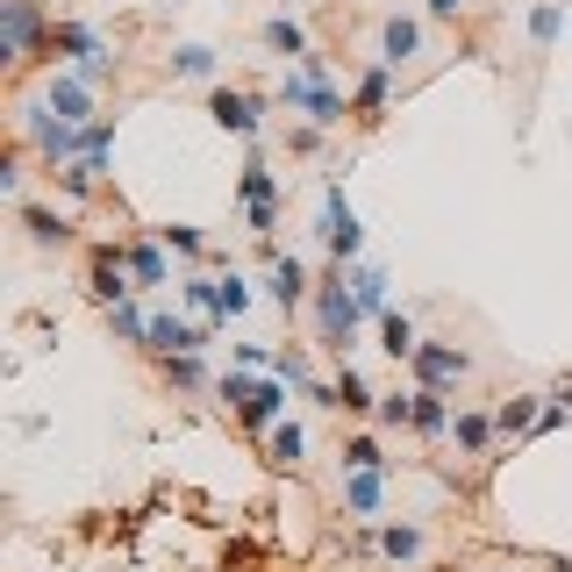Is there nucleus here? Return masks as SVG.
I'll return each instance as SVG.
<instances>
[{
    "mask_svg": "<svg viewBox=\"0 0 572 572\" xmlns=\"http://www.w3.org/2000/svg\"><path fill=\"white\" fill-rule=\"evenodd\" d=\"M279 100L308 115V129H337V123H343V86H329V65H322L315 51L279 80Z\"/></svg>",
    "mask_w": 572,
    "mask_h": 572,
    "instance_id": "f257e3e1",
    "label": "nucleus"
},
{
    "mask_svg": "<svg viewBox=\"0 0 572 572\" xmlns=\"http://www.w3.org/2000/svg\"><path fill=\"white\" fill-rule=\"evenodd\" d=\"M222 401L236 409V423L244 430H279L286 423V380L279 372H222Z\"/></svg>",
    "mask_w": 572,
    "mask_h": 572,
    "instance_id": "f03ea898",
    "label": "nucleus"
},
{
    "mask_svg": "<svg viewBox=\"0 0 572 572\" xmlns=\"http://www.w3.org/2000/svg\"><path fill=\"white\" fill-rule=\"evenodd\" d=\"M315 315H322V343H329V351H351V343H358V315H366V308H358V294H351V286H343V279H329V286H315Z\"/></svg>",
    "mask_w": 572,
    "mask_h": 572,
    "instance_id": "7ed1b4c3",
    "label": "nucleus"
},
{
    "mask_svg": "<svg viewBox=\"0 0 572 572\" xmlns=\"http://www.w3.org/2000/svg\"><path fill=\"white\" fill-rule=\"evenodd\" d=\"M322 244L337 251V258H358V251H366V222L351 215L343 187H329V193H322Z\"/></svg>",
    "mask_w": 572,
    "mask_h": 572,
    "instance_id": "20e7f679",
    "label": "nucleus"
},
{
    "mask_svg": "<svg viewBox=\"0 0 572 572\" xmlns=\"http://www.w3.org/2000/svg\"><path fill=\"white\" fill-rule=\"evenodd\" d=\"M36 36H43L36 0H0V57H29Z\"/></svg>",
    "mask_w": 572,
    "mask_h": 572,
    "instance_id": "39448f33",
    "label": "nucleus"
},
{
    "mask_svg": "<svg viewBox=\"0 0 572 572\" xmlns=\"http://www.w3.org/2000/svg\"><path fill=\"white\" fill-rule=\"evenodd\" d=\"M244 215H251V236H265L279 222V179H273V165H244Z\"/></svg>",
    "mask_w": 572,
    "mask_h": 572,
    "instance_id": "423d86ee",
    "label": "nucleus"
},
{
    "mask_svg": "<svg viewBox=\"0 0 572 572\" xmlns=\"http://www.w3.org/2000/svg\"><path fill=\"white\" fill-rule=\"evenodd\" d=\"M409 366H415V380H423L430 394H444V386H458V380H465V366H473V358H465L458 343H423V351H415Z\"/></svg>",
    "mask_w": 572,
    "mask_h": 572,
    "instance_id": "0eeeda50",
    "label": "nucleus"
},
{
    "mask_svg": "<svg viewBox=\"0 0 572 572\" xmlns=\"http://www.w3.org/2000/svg\"><path fill=\"white\" fill-rule=\"evenodd\" d=\"M208 123L215 129H230V137H258V100L251 94H236V86H215V94H208Z\"/></svg>",
    "mask_w": 572,
    "mask_h": 572,
    "instance_id": "6e6552de",
    "label": "nucleus"
},
{
    "mask_svg": "<svg viewBox=\"0 0 572 572\" xmlns=\"http://www.w3.org/2000/svg\"><path fill=\"white\" fill-rule=\"evenodd\" d=\"M86 294H94L100 308H123V300L137 294V279H129V258H123V251H100V258H94V273H86Z\"/></svg>",
    "mask_w": 572,
    "mask_h": 572,
    "instance_id": "1a4fd4ad",
    "label": "nucleus"
},
{
    "mask_svg": "<svg viewBox=\"0 0 572 572\" xmlns=\"http://www.w3.org/2000/svg\"><path fill=\"white\" fill-rule=\"evenodd\" d=\"M201 343H208V329L179 322V315H150V343H144V351H158V358H187V351H201Z\"/></svg>",
    "mask_w": 572,
    "mask_h": 572,
    "instance_id": "9d476101",
    "label": "nucleus"
},
{
    "mask_svg": "<svg viewBox=\"0 0 572 572\" xmlns=\"http://www.w3.org/2000/svg\"><path fill=\"white\" fill-rule=\"evenodd\" d=\"M51 115H57V123H72V129H94V100H86L80 72H57V80H51Z\"/></svg>",
    "mask_w": 572,
    "mask_h": 572,
    "instance_id": "9b49d317",
    "label": "nucleus"
},
{
    "mask_svg": "<svg viewBox=\"0 0 572 572\" xmlns=\"http://www.w3.org/2000/svg\"><path fill=\"white\" fill-rule=\"evenodd\" d=\"M386 94H394V65H372L366 80H358V94H351V115H358V123H380Z\"/></svg>",
    "mask_w": 572,
    "mask_h": 572,
    "instance_id": "f8f14e48",
    "label": "nucleus"
},
{
    "mask_svg": "<svg viewBox=\"0 0 572 572\" xmlns=\"http://www.w3.org/2000/svg\"><path fill=\"white\" fill-rule=\"evenodd\" d=\"M415 51H423V29H415L409 14H394V22L380 29V65H394V72H401V65H409Z\"/></svg>",
    "mask_w": 572,
    "mask_h": 572,
    "instance_id": "ddd939ff",
    "label": "nucleus"
},
{
    "mask_svg": "<svg viewBox=\"0 0 572 572\" xmlns=\"http://www.w3.org/2000/svg\"><path fill=\"white\" fill-rule=\"evenodd\" d=\"M380 501H386V473H351V479H343V508H351L358 522L380 516Z\"/></svg>",
    "mask_w": 572,
    "mask_h": 572,
    "instance_id": "4468645a",
    "label": "nucleus"
},
{
    "mask_svg": "<svg viewBox=\"0 0 572 572\" xmlns=\"http://www.w3.org/2000/svg\"><path fill=\"white\" fill-rule=\"evenodd\" d=\"M537 423H544V409H537V394H508L501 409H494V430H501V436H530Z\"/></svg>",
    "mask_w": 572,
    "mask_h": 572,
    "instance_id": "2eb2a0df",
    "label": "nucleus"
},
{
    "mask_svg": "<svg viewBox=\"0 0 572 572\" xmlns=\"http://www.w3.org/2000/svg\"><path fill=\"white\" fill-rule=\"evenodd\" d=\"M273 300L279 308H300V300H308V265L300 258H273Z\"/></svg>",
    "mask_w": 572,
    "mask_h": 572,
    "instance_id": "dca6fc26",
    "label": "nucleus"
},
{
    "mask_svg": "<svg viewBox=\"0 0 572 572\" xmlns=\"http://www.w3.org/2000/svg\"><path fill=\"white\" fill-rule=\"evenodd\" d=\"M380 351H386V358H415V351H423V337H415L409 315H394V308L380 315Z\"/></svg>",
    "mask_w": 572,
    "mask_h": 572,
    "instance_id": "f3484780",
    "label": "nucleus"
},
{
    "mask_svg": "<svg viewBox=\"0 0 572 572\" xmlns=\"http://www.w3.org/2000/svg\"><path fill=\"white\" fill-rule=\"evenodd\" d=\"M451 423H458V415L444 409V394L415 386V423H409V430H423V436H451Z\"/></svg>",
    "mask_w": 572,
    "mask_h": 572,
    "instance_id": "a211bd4d",
    "label": "nucleus"
},
{
    "mask_svg": "<svg viewBox=\"0 0 572 572\" xmlns=\"http://www.w3.org/2000/svg\"><path fill=\"white\" fill-rule=\"evenodd\" d=\"M265 51H279V57H308V29H300L294 14H273V22H265Z\"/></svg>",
    "mask_w": 572,
    "mask_h": 572,
    "instance_id": "6ab92c4d",
    "label": "nucleus"
},
{
    "mask_svg": "<svg viewBox=\"0 0 572 572\" xmlns=\"http://www.w3.org/2000/svg\"><path fill=\"white\" fill-rule=\"evenodd\" d=\"M123 258H129V279H137V286H165V251L150 244V236H144V244H129Z\"/></svg>",
    "mask_w": 572,
    "mask_h": 572,
    "instance_id": "aec40b11",
    "label": "nucleus"
},
{
    "mask_svg": "<svg viewBox=\"0 0 572 572\" xmlns=\"http://www.w3.org/2000/svg\"><path fill=\"white\" fill-rule=\"evenodd\" d=\"M380 551L394 565H415L423 559V530H415V522H394V530H380Z\"/></svg>",
    "mask_w": 572,
    "mask_h": 572,
    "instance_id": "412c9836",
    "label": "nucleus"
},
{
    "mask_svg": "<svg viewBox=\"0 0 572 572\" xmlns=\"http://www.w3.org/2000/svg\"><path fill=\"white\" fill-rule=\"evenodd\" d=\"M337 458H343V473H386V451H380V436H351V444H343Z\"/></svg>",
    "mask_w": 572,
    "mask_h": 572,
    "instance_id": "4be33fe9",
    "label": "nucleus"
},
{
    "mask_svg": "<svg viewBox=\"0 0 572 572\" xmlns=\"http://www.w3.org/2000/svg\"><path fill=\"white\" fill-rule=\"evenodd\" d=\"M351 294H358V308H366V315H386V273H380V265H358Z\"/></svg>",
    "mask_w": 572,
    "mask_h": 572,
    "instance_id": "5701e85b",
    "label": "nucleus"
},
{
    "mask_svg": "<svg viewBox=\"0 0 572 572\" xmlns=\"http://www.w3.org/2000/svg\"><path fill=\"white\" fill-rule=\"evenodd\" d=\"M337 409H343V415H366V409H380V394H372V386L343 366V372H337Z\"/></svg>",
    "mask_w": 572,
    "mask_h": 572,
    "instance_id": "b1692460",
    "label": "nucleus"
},
{
    "mask_svg": "<svg viewBox=\"0 0 572 572\" xmlns=\"http://www.w3.org/2000/svg\"><path fill=\"white\" fill-rule=\"evenodd\" d=\"M265 451H273V465H300V451H308V430H300V423L265 430Z\"/></svg>",
    "mask_w": 572,
    "mask_h": 572,
    "instance_id": "393cba45",
    "label": "nucleus"
},
{
    "mask_svg": "<svg viewBox=\"0 0 572 572\" xmlns=\"http://www.w3.org/2000/svg\"><path fill=\"white\" fill-rule=\"evenodd\" d=\"M451 436H458V451H487V444H494V415H473V409H465L458 423H451Z\"/></svg>",
    "mask_w": 572,
    "mask_h": 572,
    "instance_id": "a878e982",
    "label": "nucleus"
},
{
    "mask_svg": "<svg viewBox=\"0 0 572 572\" xmlns=\"http://www.w3.org/2000/svg\"><path fill=\"white\" fill-rule=\"evenodd\" d=\"M172 72L179 80H215V51H208V43H187V51H172Z\"/></svg>",
    "mask_w": 572,
    "mask_h": 572,
    "instance_id": "bb28decb",
    "label": "nucleus"
},
{
    "mask_svg": "<svg viewBox=\"0 0 572 572\" xmlns=\"http://www.w3.org/2000/svg\"><path fill=\"white\" fill-rule=\"evenodd\" d=\"M559 29H565V8H559V0H544V8L530 14V43H537V51H551V43H559Z\"/></svg>",
    "mask_w": 572,
    "mask_h": 572,
    "instance_id": "cd10ccee",
    "label": "nucleus"
},
{
    "mask_svg": "<svg viewBox=\"0 0 572 572\" xmlns=\"http://www.w3.org/2000/svg\"><path fill=\"white\" fill-rule=\"evenodd\" d=\"M251 308V286H244V273H222V286H215V315L230 322V315H244Z\"/></svg>",
    "mask_w": 572,
    "mask_h": 572,
    "instance_id": "c85d7f7f",
    "label": "nucleus"
},
{
    "mask_svg": "<svg viewBox=\"0 0 572 572\" xmlns=\"http://www.w3.org/2000/svg\"><path fill=\"white\" fill-rule=\"evenodd\" d=\"M22 222L36 244H65V215H51V208H22Z\"/></svg>",
    "mask_w": 572,
    "mask_h": 572,
    "instance_id": "c756f323",
    "label": "nucleus"
},
{
    "mask_svg": "<svg viewBox=\"0 0 572 572\" xmlns=\"http://www.w3.org/2000/svg\"><path fill=\"white\" fill-rule=\"evenodd\" d=\"M108 315H115V337H123V343H150V322L129 308V300H123V308H108Z\"/></svg>",
    "mask_w": 572,
    "mask_h": 572,
    "instance_id": "7c9ffc66",
    "label": "nucleus"
},
{
    "mask_svg": "<svg viewBox=\"0 0 572 572\" xmlns=\"http://www.w3.org/2000/svg\"><path fill=\"white\" fill-rule=\"evenodd\" d=\"M165 380L172 386H201L208 372H201V351H187V358H165Z\"/></svg>",
    "mask_w": 572,
    "mask_h": 572,
    "instance_id": "2f4dec72",
    "label": "nucleus"
},
{
    "mask_svg": "<svg viewBox=\"0 0 572 572\" xmlns=\"http://www.w3.org/2000/svg\"><path fill=\"white\" fill-rule=\"evenodd\" d=\"M380 423H386V430L415 423V394H380Z\"/></svg>",
    "mask_w": 572,
    "mask_h": 572,
    "instance_id": "473e14b6",
    "label": "nucleus"
},
{
    "mask_svg": "<svg viewBox=\"0 0 572 572\" xmlns=\"http://www.w3.org/2000/svg\"><path fill=\"white\" fill-rule=\"evenodd\" d=\"M165 244H172V251H187V258H201V230H193V222H165Z\"/></svg>",
    "mask_w": 572,
    "mask_h": 572,
    "instance_id": "72a5a7b5",
    "label": "nucleus"
},
{
    "mask_svg": "<svg viewBox=\"0 0 572 572\" xmlns=\"http://www.w3.org/2000/svg\"><path fill=\"white\" fill-rule=\"evenodd\" d=\"M215 286H222V279H187L179 294H187V308H215Z\"/></svg>",
    "mask_w": 572,
    "mask_h": 572,
    "instance_id": "f704fd0d",
    "label": "nucleus"
},
{
    "mask_svg": "<svg viewBox=\"0 0 572 572\" xmlns=\"http://www.w3.org/2000/svg\"><path fill=\"white\" fill-rule=\"evenodd\" d=\"M458 8L465 0H430V14H444V22H458Z\"/></svg>",
    "mask_w": 572,
    "mask_h": 572,
    "instance_id": "c9c22d12",
    "label": "nucleus"
}]
</instances>
